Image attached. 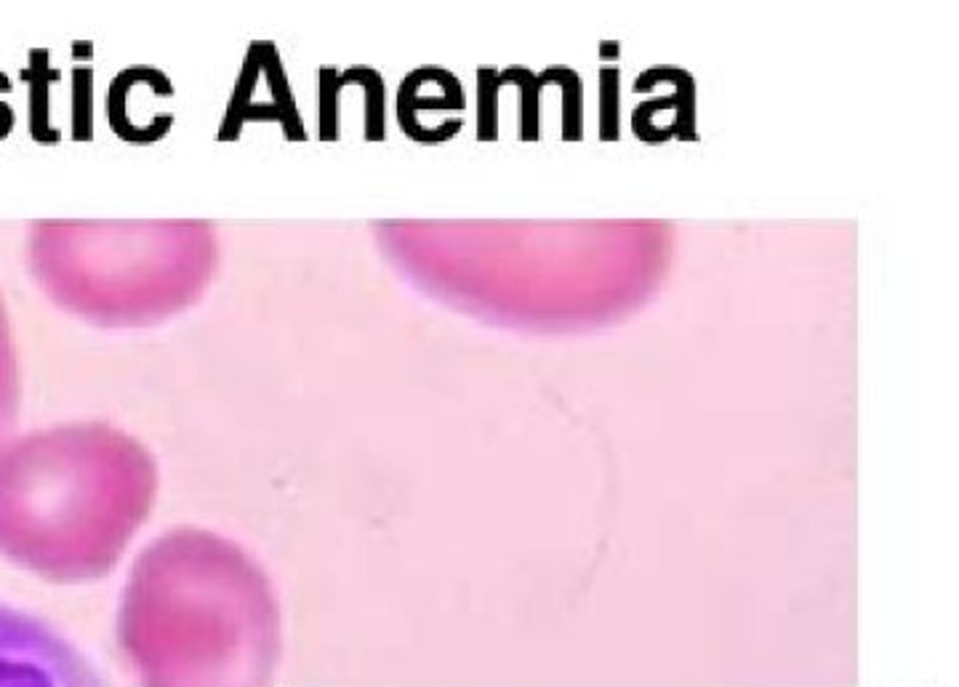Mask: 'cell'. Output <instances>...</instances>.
Returning a JSON list of instances; mask_svg holds the SVG:
<instances>
[{"instance_id":"1","label":"cell","mask_w":959,"mask_h":687,"mask_svg":"<svg viewBox=\"0 0 959 687\" xmlns=\"http://www.w3.org/2000/svg\"><path fill=\"white\" fill-rule=\"evenodd\" d=\"M115 637L136 687H272L283 650L278 594L230 538L168 530L136 557Z\"/></svg>"},{"instance_id":"2","label":"cell","mask_w":959,"mask_h":687,"mask_svg":"<svg viewBox=\"0 0 959 687\" xmlns=\"http://www.w3.org/2000/svg\"><path fill=\"white\" fill-rule=\"evenodd\" d=\"M158 469L102 421L38 429L0 448V554L54 584L110 576L150 517Z\"/></svg>"},{"instance_id":"3","label":"cell","mask_w":959,"mask_h":687,"mask_svg":"<svg viewBox=\"0 0 959 687\" xmlns=\"http://www.w3.org/2000/svg\"><path fill=\"white\" fill-rule=\"evenodd\" d=\"M0 687H107V682L54 626L0 605Z\"/></svg>"},{"instance_id":"4","label":"cell","mask_w":959,"mask_h":687,"mask_svg":"<svg viewBox=\"0 0 959 687\" xmlns=\"http://www.w3.org/2000/svg\"><path fill=\"white\" fill-rule=\"evenodd\" d=\"M16 408H19V376H16V357L8 336L6 312L0 301V448L11 440Z\"/></svg>"},{"instance_id":"5","label":"cell","mask_w":959,"mask_h":687,"mask_svg":"<svg viewBox=\"0 0 959 687\" xmlns=\"http://www.w3.org/2000/svg\"><path fill=\"white\" fill-rule=\"evenodd\" d=\"M619 75L613 67L603 70V139H619V118H616V107H619Z\"/></svg>"}]
</instances>
